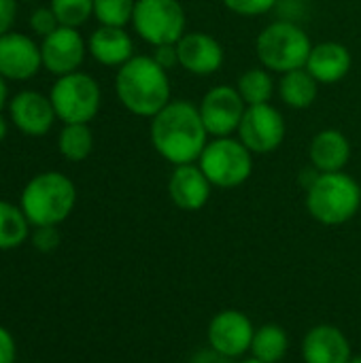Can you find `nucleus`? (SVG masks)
I'll return each mask as SVG.
<instances>
[{
  "instance_id": "nucleus-1",
  "label": "nucleus",
  "mask_w": 361,
  "mask_h": 363,
  "mask_svg": "<svg viewBox=\"0 0 361 363\" xmlns=\"http://www.w3.org/2000/svg\"><path fill=\"white\" fill-rule=\"evenodd\" d=\"M206 134L200 108L187 100L168 102L151 121V143L155 151L174 166L200 160L206 147Z\"/></svg>"
},
{
  "instance_id": "nucleus-2",
  "label": "nucleus",
  "mask_w": 361,
  "mask_h": 363,
  "mask_svg": "<svg viewBox=\"0 0 361 363\" xmlns=\"http://www.w3.org/2000/svg\"><path fill=\"white\" fill-rule=\"evenodd\" d=\"M115 89L121 104L140 117H155L170 102L168 72L147 55H136L119 68Z\"/></svg>"
},
{
  "instance_id": "nucleus-3",
  "label": "nucleus",
  "mask_w": 361,
  "mask_h": 363,
  "mask_svg": "<svg viewBox=\"0 0 361 363\" xmlns=\"http://www.w3.org/2000/svg\"><path fill=\"white\" fill-rule=\"evenodd\" d=\"M74 183L62 172H43L34 177L21 191V211L36 228L62 223L74 208Z\"/></svg>"
},
{
  "instance_id": "nucleus-4",
  "label": "nucleus",
  "mask_w": 361,
  "mask_h": 363,
  "mask_svg": "<svg viewBox=\"0 0 361 363\" xmlns=\"http://www.w3.org/2000/svg\"><path fill=\"white\" fill-rule=\"evenodd\" d=\"M361 206L360 183L340 172H319L306 189V208L323 225H343L351 221Z\"/></svg>"
},
{
  "instance_id": "nucleus-5",
  "label": "nucleus",
  "mask_w": 361,
  "mask_h": 363,
  "mask_svg": "<svg viewBox=\"0 0 361 363\" xmlns=\"http://www.w3.org/2000/svg\"><path fill=\"white\" fill-rule=\"evenodd\" d=\"M260 62L274 72H291L306 68L309 55L313 51L309 34L294 21H274L262 30L255 43Z\"/></svg>"
},
{
  "instance_id": "nucleus-6",
  "label": "nucleus",
  "mask_w": 361,
  "mask_h": 363,
  "mask_svg": "<svg viewBox=\"0 0 361 363\" xmlns=\"http://www.w3.org/2000/svg\"><path fill=\"white\" fill-rule=\"evenodd\" d=\"M200 170L206 174L211 185L232 189L243 185L253 170L251 151L236 138H215L200 155Z\"/></svg>"
},
{
  "instance_id": "nucleus-7",
  "label": "nucleus",
  "mask_w": 361,
  "mask_h": 363,
  "mask_svg": "<svg viewBox=\"0 0 361 363\" xmlns=\"http://www.w3.org/2000/svg\"><path fill=\"white\" fill-rule=\"evenodd\" d=\"M134 30L153 47L177 45L185 34V11L177 0H136Z\"/></svg>"
},
{
  "instance_id": "nucleus-8",
  "label": "nucleus",
  "mask_w": 361,
  "mask_h": 363,
  "mask_svg": "<svg viewBox=\"0 0 361 363\" xmlns=\"http://www.w3.org/2000/svg\"><path fill=\"white\" fill-rule=\"evenodd\" d=\"M51 104L64 123H87L100 108V87L85 72H70L51 87Z\"/></svg>"
},
{
  "instance_id": "nucleus-9",
  "label": "nucleus",
  "mask_w": 361,
  "mask_h": 363,
  "mask_svg": "<svg viewBox=\"0 0 361 363\" xmlns=\"http://www.w3.org/2000/svg\"><path fill=\"white\" fill-rule=\"evenodd\" d=\"M240 143L251 153H270L281 147L285 138V119L270 104L247 106L238 125Z\"/></svg>"
},
{
  "instance_id": "nucleus-10",
  "label": "nucleus",
  "mask_w": 361,
  "mask_h": 363,
  "mask_svg": "<svg viewBox=\"0 0 361 363\" xmlns=\"http://www.w3.org/2000/svg\"><path fill=\"white\" fill-rule=\"evenodd\" d=\"M200 117L209 134L223 138L238 130L245 115V100L236 87L219 85L204 94L200 102Z\"/></svg>"
},
{
  "instance_id": "nucleus-11",
  "label": "nucleus",
  "mask_w": 361,
  "mask_h": 363,
  "mask_svg": "<svg viewBox=\"0 0 361 363\" xmlns=\"http://www.w3.org/2000/svg\"><path fill=\"white\" fill-rule=\"evenodd\" d=\"M255 328L240 311H221L209 323V345L217 353L234 359L251 351Z\"/></svg>"
},
{
  "instance_id": "nucleus-12",
  "label": "nucleus",
  "mask_w": 361,
  "mask_h": 363,
  "mask_svg": "<svg viewBox=\"0 0 361 363\" xmlns=\"http://www.w3.org/2000/svg\"><path fill=\"white\" fill-rule=\"evenodd\" d=\"M40 55H43V66L49 72L64 77L77 72V68L83 64L85 43L77 32V28L60 26L43 38Z\"/></svg>"
},
{
  "instance_id": "nucleus-13",
  "label": "nucleus",
  "mask_w": 361,
  "mask_h": 363,
  "mask_svg": "<svg viewBox=\"0 0 361 363\" xmlns=\"http://www.w3.org/2000/svg\"><path fill=\"white\" fill-rule=\"evenodd\" d=\"M40 66V47H36L32 38L17 32H6L0 36V74L4 79L26 81L34 77Z\"/></svg>"
},
{
  "instance_id": "nucleus-14",
  "label": "nucleus",
  "mask_w": 361,
  "mask_h": 363,
  "mask_svg": "<svg viewBox=\"0 0 361 363\" xmlns=\"http://www.w3.org/2000/svg\"><path fill=\"white\" fill-rule=\"evenodd\" d=\"M179 64L194 74H213L223 64V47L217 38L204 32H185L177 43Z\"/></svg>"
},
{
  "instance_id": "nucleus-15",
  "label": "nucleus",
  "mask_w": 361,
  "mask_h": 363,
  "mask_svg": "<svg viewBox=\"0 0 361 363\" xmlns=\"http://www.w3.org/2000/svg\"><path fill=\"white\" fill-rule=\"evenodd\" d=\"M55 108L51 98L38 91H21L11 100V119L28 136H43L55 121Z\"/></svg>"
},
{
  "instance_id": "nucleus-16",
  "label": "nucleus",
  "mask_w": 361,
  "mask_h": 363,
  "mask_svg": "<svg viewBox=\"0 0 361 363\" xmlns=\"http://www.w3.org/2000/svg\"><path fill=\"white\" fill-rule=\"evenodd\" d=\"M304 363H349L351 345L334 325H317L302 340Z\"/></svg>"
},
{
  "instance_id": "nucleus-17",
  "label": "nucleus",
  "mask_w": 361,
  "mask_h": 363,
  "mask_svg": "<svg viewBox=\"0 0 361 363\" xmlns=\"http://www.w3.org/2000/svg\"><path fill=\"white\" fill-rule=\"evenodd\" d=\"M211 181L206 174L200 170V166L183 164L177 166L168 181V194L170 200L181 208V211H200L209 198H211Z\"/></svg>"
},
{
  "instance_id": "nucleus-18",
  "label": "nucleus",
  "mask_w": 361,
  "mask_h": 363,
  "mask_svg": "<svg viewBox=\"0 0 361 363\" xmlns=\"http://www.w3.org/2000/svg\"><path fill=\"white\" fill-rule=\"evenodd\" d=\"M306 70L317 79V83H336L351 70V53L340 43H321L313 47Z\"/></svg>"
},
{
  "instance_id": "nucleus-19",
  "label": "nucleus",
  "mask_w": 361,
  "mask_h": 363,
  "mask_svg": "<svg viewBox=\"0 0 361 363\" xmlns=\"http://www.w3.org/2000/svg\"><path fill=\"white\" fill-rule=\"evenodd\" d=\"M309 155L319 172H340L351 157V145L343 132L321 130L313 138Z\"/></svg>"
},
{
  "instance_id": "nucleus-20",
  "label": "nucleus",
  "mask_w": 361,
  "mask_h": 363,
  "mask_svg": "<svg viewBox=\"0 0 361 363\" xmlns=\"http://www.w3.org/2000/svg\"><path fill=\"white\" fill-rule=\"evenodd\" d=\"M132 51V38L128 32H123V28L100 26L89 36V53L104 66H123L128 60L134 57Z\"/></svg>"
},
{
  "instance_id": "nucleus-21",
  "label": "nucleus",
  "mask_w": 361,
  "mask_h": 363,
  "mask_svg": "<svg viewBox=\"0 0 361 363\" xmlns=\"http://www.w3.org/2000/svg\"><path fill=\"white\" fill-rule=\"evenodd\" d=\"M317 91V79L306 68L285 72L279 83V94L291 108H309L315 102Z\"/></svg>"
},
{
  "instance_id": "nucleus-22",
  "label": "nucleus",
  "mask_w": 361,
  "mask_h": 363,
  "mask_svg": "<svg viewBox=\"0 0 361 363\" xmlns=\"http://www.w3.org/2000/svg\"><path fill=\"white\" fill-rule=\"evenodd\" d=\"M289 338L287 332L281 325L268 323L255 330L253 342H251V353L255 359L264 363H279L287 355Z\"/></svg>"
},
{
  "instance_id": "nucleus-23",
  "label": "nucleus",
  "mask_w": 361,
  "mask_h": 363,
  "mask_svg": "<svg viewBox=\"0 0 361 363\" xmlns=\"http://www.w3.org/2000/svg\"><path fill=\"white\" fill-rule=\"evenodd\" d=\"M28 217L21 206L0 200V251L17 249L28 238Z\"/></svg>"
},
{
  "instance_id": "nucleus-24",
  "label": "nucleus",
  "mask_w": 361,
  "mask_h": 363,
  "mask_svg": "<svg viewBox=\"0 0 361 363\" xmlns=\"http://www.w3.org/2000/svg\"><path fill=\"white\" fill-rule=\"evenodd\" d=\"M238 94L243 96L247 106L255 104H268L274 91V83L268 70L264 68H249L238 79Z\"/></svg>"
},
{
  "instance_id": "nucleus-25",
  "label": "nucleus",
  "mask_w": 361,
  "mask_h": 363,
  "mask_svg": "<svg viewBox=\"0 0 361 363\" xmlns=\"http://www.w3.org/2000/svg\"><path fill=\"white\" fill-rule=\"evenodd\" d=\"M60 151L70 162H83L94 147V136L87 123H66L60 134Z\"/></svg>"
},
{
  "instance_id": "nucleus-26",
  "label": "nucleus",
  "mask_w": 361,
  "mask_h": 363,
  "mask_svg": "<svg viewBox=\"0 0 361 363\" xmlns=\"http://www.w3.org/2000/svg\"><path fill=\"white\" fill-rule=\"evenodd\" d=\"M134 6V0H94V15L102 26L123 28L132 21Z\"/></svg>"
},
{
  "instance_id": "nucleus-27",
  "label": "nucleus",
  "mask_w": 361,
  "mask_h": 363,
  "mask_svg": "<svg viewBox=\"0 0 361 363\" xmlns=\"http://www.w3.org/2000/svg\"><path fill=\"white\" fill-rule=\"evenodd\" d=\"M51 11L60 26L79 28L94 13V0H51Z\"/></svg>"
},
{
  "instance_id": "nucleus-28",
  "label": "nucleus",
  "mask_w": 361,
  "mask_h": 363,
  "mask_svg": "<svg viewBox=\"0 0 361 363\" xmlns=\"http://www.w3.org/2000/svg\"><path fill=\"white\" fill-rule=\"evenodd\" d=\"M230 11L238 13V15H247V17H253V15H262V13H268L279 0H221Z\"/></svg>"
},
{
  "instance_id": "nucleus-29",
  "label": "nucleus",
  "mask_w": 361,
  "mask_h": 363,
  "mask_svg": "<svg viewBox=\"0 0 361 363\" xmlns=\"http://www.w3.org/2000/svg\"><path fill=\"white\" fill-rule=\"evenodd\" d=\"M30 26H32V30H34L36 34H40V36L45 38V36L51 34L55 28H60V21H57V17L53 15L51 9H36V11L32 13V17H30Z\"/></svg>"
},
{
  "instance_id": "nucleus-30",
  "label": "nucleus",
  "mask_w": 361,
  "mask_h": 363,
  "mask_svg": "<svg viewBox=\"0 0 361 363\" xmlns=\"http://www.w3.org/2000/svg\"><path fill=\"white\" fill-rule=\"evenodd\" d=\"M32 242L38 251H53L57 245H60V234L55 230V225H45V228H38L32 236Z\"/></svg>"
},
{
  "instance_id": "nucleus-31",
  "label": "nucleus",
  "mask_w": 361,
  "mask_h": 363,
  "mask_svg": "<svg viewBox=\"0 0 361 363\" xmlns=\"http://www.w3.org/2000/svg\"><path fill=\"white\" fill-rule=\"evenodd\" d=\"M15 357H17L15 340L11 332L0 325V363H15Z\"/></svg>"
},
{
  "instance_id": "nucleus-32",
  "label": "nucleus",
  "mask_w": 361,
  "mask_h": 363,
  "mask_svg": "<svg viewBox=\"0 0 361 363\" xmlns=\"http://www.w3.org/2000/svg\"><path fill=\"white\" fill-rule=\"evenodd\" d=\"M155 62L162 68H172L174 64H179V53H177V45H160L155 47Z\"/></svg>"
},
{
  "instance_id": "nucleus-33",
  "label": "nucleus",
  "mask_w": 361,
  "mask_h": 363,
  "mask_svg": "<svg viewBox=\"0 0 361 363\" xmlns=\"http://www.w3.org/2000/svg\"><path fill=\"white\" fill-rule=\"evenodd\" d=\"M15 19V0H0V36L9 32Z\"/></svg>"
},
{
  "instance_id": "nucleus-34",
  "label": "nucleus",
  "mask_w": 361,
  "mask_h": 363,
  "mask_svg": "<svg viewBox=\"0 0 361 363\" xmlns=\"http://www.w3.org/2000/svg\"><path fill=\"white\" fill-rule=\"evenodd\" d=\"M189 363H232V359L226 357V355H221V353H217L215 349H209V351L196 353Z\"/></svg>"
},
{
  "instance_id": "nucleus-35",
  "label": "nucleus",
  "mask_w": 361,
  "mask_h": 363,
  "mask_svg": "<svg viewBox=\"0 0 361 363\" xmlns=\"http://www.w3.org/2000/svg\"><path fill=\"white\" fill-rule=\"evenodd\" d=\"M4 100H6V85H4V77L0 74V108L4 106Z\"/></svg>"
},
{
  "instance_id": "nucleus-36",
  "label": "nucleus",
  "mask_w": 361,
  "mask_h": 363,
  "mask_svg": "<svg viewBox=\"0 0 361 363\" xmlns=\"http://www.w3.org/2000/svg\"><path fill=\"white\" fill-rule=\"evenodd\" d=\"M6 136V121L2 119V115H0V140Z\"/></svg>"
},
{
  "instance_id": "nucleus-37",
  "label": "nucleus",
  "mask_w": 361,
  "mask_h": 363,
  "mask_svg": "<svg viewBox=\"0 0 361 363\" xmlns=\"http://www.w3.org/2000/svg\"><path fill=\"white\" fill-rule=\"evenodd\" d=\"M240 363H264V362H260V359H255V357H251V359H245V362H240Z\"/></svg>"
},
{
  "instance_id": "nucleus-38",
  "label": "nucleus",
  "mask_w": 361,
  "mask_h": 363,
  "mask_svg": "<svg viewBox=\"0 0 361 363\" xmlns=\"http://www.w3.org/2000/svg\"><path fill=\"white\" fill-rule=\"evenodd\" d=\"M349 363H361V355L360 357H351V359H349Z\"/></svg>"
}]
</instances>
